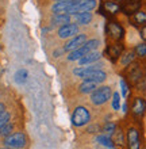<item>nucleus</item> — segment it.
Returning <instances> with one entry per match:
<instances>
[{"label":"nucleus","mask_w":146,"mask_h":149,"mask_svg":"<svg viewBox=\"0 0 146 149\" xmlns=\"http://www.w3.org/2000/svg\"><path fill=\"white\" fill-rule=\"evenodd\" d=\"M99 46V41L98 39H91L88 42H84L80 47H77L76 50H72L71 54L68 56V60L69 61H76V60H80L83 56H85L89 52H93L96 47Z\"/></svg>","instance_id":"nucleus-1"},{"label":"nucleus","mask_w":146,"mask_h":149,"mask_svg":"<svg viewBox=\"0 0 146 149\" xmlns=\"http://www.w3.org/2000/svg\"><path fill=\"white\" fill-rule=\"evenodd\" d=\"M27 144V137L22 132L8 134L7 137H4V145L11 149H20Z\"/></svg>","instance_id":"nucleus-2"},{"label":"nucleus","mask_w":146,"mask_h":149,"mask_svg":"<svg viewBox=\"0 0 146 149\" xmlns=\"http://www.w3.org/2000/svg\"><path fill=\"white\" fill-rule=\"evenodd\" d=\"M111 88L110 87H100V88H96L95 91H92V95H91V102L93 104H103V103H106L108 99L111 98Z\"/></svg>","instance_id":"nucleus-3"},{"label":"nucleus","mask_w":146,"mask_h":149,"mask_svg":"<svg viewBox=\"0 0 146 149\" xmlns=\"http://www.w3.org/2000/svg\"><path fill=\"white\" fill-rule=\"evenodd\" d=\"M91 119V115H89V111L85 109V107H77L75 111H73V115H72V123L77 127L80 126L87 125Z\"/></svg>","instance_id":"nucleus-4"},{"label":"nucleus","mask_w":146,"mask_h":149,"mask_svg":"<svg viewBox=\"0 0 146 149\" xmlns=\"http://www.w3.org/2000/svg\"><path fill=\"white\" fill-rule=\"evenodd\" d=\"M96 7V1L95 0H80L73 6V7L69 10L68 14H80V12H88L93 10Z\"/></svg>","instance_id":"nucleus-5"},{"label":"nucleus","mask_w":146,"mask_h":149,"mask_svg":"<svg viewBox=\"0 0 146 149\" xmlns=\"http://www.w3.org/2000/svg\"><path fill=\"white\" fill-rule=\"evenodd\" d=\"M79 0H61V1H57V3L51 7V11L54 14H68L69 10H71Z\"/></svg>","instance_id":"nucleus-6"},{"label":"nucleus","mask_w":146,"mask_h":149,"mask_svg":"<svg viewBox=\"0 0 146 149\" xmlns=\"http://www.w3.org/2000/svg\"><path fill=\"white\" fill-rule=\"evenodd\" d=\"M127 146H129V149H139V146H141L139 133L135 127H130L127 130Z\"/></svg>","instance_id":"nucleus-7"},{"label":"nucleus","mask_w":146,"mask_h":149,"mask_svg":"<svg viewBox=\"0 0 146 149\" xmlns=\"http://www.w3.org/2000/svg\"><path fill=\"white\" fill-rule=\"evenodd\" d=\"M77 33H79V27L75 23H66L58 29L60 38H69V37H73Z\"/></svg>","instance_id":"nucleus-8"},{"label":"nucleus","mask_w":146,"mask_h":149,"mask_svg":"<svg viewBox=\"0 0 146 149\" xmlns=\"http://www.w3.org/2000/svg\"><path fill=\"white\" fill-rule=\"evenodd\" d=\"M107 33L110 34V37L115 41H119V39L123 38V29L119 26L118 23H115V22H110V23L107 24Z\"/></svg>","instance_id":"nucleus-9"},{"label":"nucleus","mask_w":146,"mask_h":149,"mask_svg":"<svg viewBox=\"0 0 146 149\" xmlns=\"http://www.w3.org/2000/svg\"><path fill=\"white\" fill-rule=\"evenodd\" d=\"M131 111L135 117H142L146 111V102L142 98H135L131 104Z\"/></svg>","instance_id":"nucleus-10"},{"label":"nucleus","mask_w":146,"mask_h":149,"mask_svg":"<svg viewBox=\"0 0 146 149\" xmlns=\"http://www.w3.org/2000/svg\"><path fill=\"white\" fill-rule=\"evenodd\" d=\"M84 42H85V36H84V34H79V36L73 37V38H72L71 41H69V42L64 46V50H65V52L76 50V49L81 46Z\"/></svg>","instance_id":"nucleus-11"},{"label":"nucleus","mask_w":146,"mask_h":149,"mask_svg":"<svg viewBox=\"0 0 146 149\" xmlns=\"http://www.w3.org/2000/svg\"><path fill=\"white\" fill-rule=\"evenodd\" d=\"M99 58H100V53H98V52H89V53H87V54L83 56L79 60V63H80V65H88V64L96 63Z\"/></svg>","instance_id":"nucleus-12"},{"label":"nucleus","mask_w":146,"mask_h":149,"mask_svg":"<svg viewBox=\"0 0 146 149\" xmlns=\"http://www.w3.org/2000/svg\"><path fill=\"white\" fill-rule=\"evenodd\" d=\"M139 7H141V1H138V0H129L125 6H123V11H125V14H129V15H133V14H135V12L139 10Z\"/></svg>","instance_id":"nucleus-13"},{"label":"nucleus","mask_w":146,"mask_h":149,"mask_svg":"<svg viewBox=\"0 0 146 149\" xmlns=\"http://www.w3.org/2000/svg\"><path fill=\"white\" fill-rule=\"evenodd\" d=\"M142 76H143V73H142V71H141L139 65H131L130 71H129V79H130L131 81L137 84V83L142 79Z\"/></svg>","instance_id":"nucleus-14"},{"label":"nucleus","mask_w":146,"mask_h":149,"mask_svg":"<svg viewBox=\"0 0 146 149\" xmlns=\"http://www.w3.org/2000/svg\"><path fill=\"white\" fill-rule=\"evenodd\" d=\"M100 67L102 65H91V67H81V68H76L75 71H73V73L76 74V76H79V77H87V74L89 73V72L92 71H96V69H100Z\"/></svg>","instance_id":"nucleus-15"},{"label":"nucleus","mask_w":146,"mask_h":149,"mask_svg":"<svg viewBox=\"0 0 146 149\" xmlns=\"http://www.w3.org/2000/svg\"><path fill=\"white\" fill-rule=\"evenodd\" d=\"M106 77H107V74L104 73V72L100 71V69H96V71L89 72V73L87 74V77H85V79L92 80V81H95V83H102V81H104V80H106Z\"/></svg>","instance_id":"nucleus-16"},{"label":"nucleus","mask_w":146,"mask_h":149,"mask_svg":"<svg viewBox=\"0 0 146 149\" xmlns=\"http://www.w3.org/2000/svg\"><path fill=\"white\" fill-rule=\"evenodd\" d=\"M79 90L83 94H89V92L96 90V83L92 80H88V79H84V81L79 86Z\"/></svg>","instance_id":"nucleus-17"},{"label":"nucleus","mask_w":146,"mask_h":149,"mask_svg":"<svg viewBox=\"0 0 146 149\" xmlns=\"http://www.w3.org/2000/svg\"><path fill=\"white\" fill-rule=\"evenodd\" d=\"M123 52V46L120 43H114V45H110L107 47V54L110 56L111 58H118L119 56L122 54Z\"/></svg>","instance_id":"nucleus-18"},{"label":"nucleus","mask_w":146,"mask_h":149,"mask_svg":"<svg viewBox=\"0 0 146 149\" xmlns=\"http://www.w3.org/2000/svg\"><path fill=\"white\" fill-rule=\"evenodd\" d=\"M131 22L137 26H143L146 24V12L143 11H137L131 16Z\"/></svg>","instance_id":"nucleus-19"},{"label":"nucleus","mask_w":146,"mask_h":149,"mask_svg":"<svg viewBox=\"0 0 146 149\" xmlns=\"http://www.w3.org/2000/svg\"><path fill=\"white\" fill-rule=\"evenodd\" d=\"M51 22H53V24L64 26V24H66L71 22V16H69V14H55Z\"/></svg>","instance_id":"nucleus-20"},{"label":"nucleus","mask_w":146,"mask_h":149,"mask_svg":"<svg viewBox=\"0 0 146 149\" xmlns=\"http://www.w3.org/2000/svg\"><path fill=\"white\" fill-rule=\"evenodd\" d=\"M76 22L79 24H88L92 20V15L89 12H80V14H75Z\"/></svg>","instance_id":"nucleus-21"},{"label":"nucleus","mask_w":146,"mask_h":149,"mask_svg":"<svg viewBox=\"0 0 146 149\" xmlns=\"http://www.w3.org/2000/svg\"><path fill=\"white\" fill-rule=\"evenodd\" d=\"M96 142H99V144L103 146H108V148H112V145H114L112 140H111L110 136H107V134L98 136V137H96Z\"/></svg>","instance_id":"nucleus-22"},{"label":"nucleus","mask_w":146,"mask_h":149,"mask_svg":"<svg viewBox=\"0 0 146 149\" xmlns=\"http://www.w3.org/2000/svg\"><path fill=\"white\" fill-rule=\"evenodd\" d=\"M104 10H106V12H108V14H116V12L120 10V7H119L118 3H115V1H106V3H104Z\"/></svg>","instance_id":"nucleus-23"},{"label":"nucleus","mask_w":146,"mask_h":149,"mask_svg":"<svg viewBox=\"0 0 146 149\" xmlns=\"http://www.w3.org/2000/svg\"><path fill=\"white\" fill-rule=\"evenodd\" d=\"M27 71L26 69H19V71L15 73V81L16 83H19V84H23L26 80H27Z\"/></svg>","instance_id":"nucleus-24"},{"label":"nucleus","mask_w":146,"mask_h":149,"mask_svg":"<svg viewBox=\"0 0 146 149\" xmlns=\"http://www.w3.org/2000/svg\"><path fill=\"white\" fill-rule=\"evenodd\" d=\"M12 130H14V125H12L11 122L6 123V125L0 129V137H7L8 134L12 133Z\"/></svg>","instance_id":"nucleus-25"},{"label":"nucleus","mask_w":146,"mask_h":149,"mask_svg":"<svg viewBox=\"0 0 146 149\" xmlns=\"http://www.w3.org/2000/svg\"><path fill=\"white\" fill-rule=\"evenodd\" d=\"M115 130H116V125H115L114 122H107V123H104V126H103V132H104L107 136L114 134Z\"/></svg>","instance_id":"nucleus-26"},{"label":"nucleus","mask_w":146,"mask_h":149,"mask_svg":"<svg viewBox=\"0 0 146 149\" xmlns=\"http://www.w3.org/2000/svg\"><path fill=\"white\" fill-rule=\"evenodd\" d=\"M10 119H11V114L8 113V111H6V110L1 111V113H0V129H1L6 123H8Z\"/></svg>","instance_id":"nucleus-27"},{"label":"nucleus","mask_w":146,"mask_h":149,"mask_svg":"<svg viewBox=\"0 0 146 149\" xmlns=\"http://www.w3.org/2000/svg\"><path fill=\"white\" fill-rule=\"evenodd\" d=\"M134 57H135V52H127L126 54L122 57V64L123 65H129L134 60Z\"/></svg>","instance_id":"nucleus-28"},{"label":"nucleus","mask_w":146,"mask_h":149,"mask_svg":"<svg viewBox=\"0 0 146 149\" xmlns=\"http://www.w3.org/2000/svg\"><path fill=\"white\" fill-rule=\"evenodd\" d=\"M135 54L139 56V57H143L146 56V43H139L135 47Z\"/></svg>","instance_id":"nucleus-29"},{"label":"nucleus","mask_w":146,"mask_h":149,"mask_svg":"<svg viewBox=\"0 0 146 149\" xmlns=\"http://www.w3.org/2000/svg\"><path fill=\"white\" fill-rule=\"evenodd\" d=\"M119 106H120V98H119L118 92H115L112 95V107H114L115 110H119Z\"/></svg>","instance_id":"nucleus-30"},{"label":"nucleus","mask_w":146,"mask_h":149,"mask_svg":"<svg viewBox=\"0 0 146 149\" xmlns=\"http://www.w3.org/2000/svg\"><path fill=\"white\" fill-rule=\"evenodd\" d=\"M115 134V142L119 144V145H123V136L120 132H114Z\"/></svg>","instance_id":"nucleus-31"},{"label":"nucleus","mask_w":146,"mask_h":149,"mask_svg":"<svg viewBox=\"0 0 146 149\" xmlns=\"http://www.w3.org/2000/svg\"><path fill=\"white\" fill-rule=\"evenodd\" d=\"M120 86H122L123 96H127V94H129V87H127L126 81H125V80H120Z\"/></svg>","instance_id":"nucleus-32"},{"label":"nucleus","mask_w":146,"mask_h":149,"mask_svg":"<svg viewBox=\"0 0 146 149\" xmlns=\"http://www.w3.org/2000/svg\"><path fill=\"white\" fill-rule=\"evenodd\" d=\"M141 36H142V38L146 41V27H143L142 30H141Z\"/></svg>","instance_id":"nucleus-33"},{"label":"nucleus","mask_w":146,"mask_h":149,"mask_svg":"<svg viewBox=\"0 0 146 149\" xmlns=\"http://www.w3.org/2000/svg\"><path fill=\"white\" fill-rule=\"evenodd\" d=\"M6 110V107H4V104L3 103H0V113H1V111H4Z\"/></svg>","instance_id":"nucleus-34"},{"label":"nucleus","mask_w":146,"mask_h":149,"mask_svg":"<svg viewBox=\"0 0 146 149\" xmlns=\"http://www.w3.org/2000/svg\"><path fill=\"white\" fill-rule=\"evenodd\" d=\"M123 111H125V113L127 111V104H125V106H123Z\"/></svg>","instance_id":"nucleus-35"},{"label":"nucleus","mask_w":146,"mask_h":149,"mask_svg":"<svg viewBox=\"0 0 146 149\" xmlns=\"http://www.w3.org/2000/svg\"><path fill=\"white\" fill-rule=\"evenodd\" d=\"M0 149H11V148H8V146H6V148H0Z\"/></svg>","instance_id":"nucleus-36"},{"label":"nucleus","mask_w":146,"mask_h":149,"mask_svg":"<svg viewBox=\"0 0 146 149\" xmlns=\"http://www.w3.org/2000/svg\"><path fill=\"white\" fill-rule=\"evenodd\" d=\"M102 149H112V148H108V146H106V148H102Z\"/></svg>","instance_id":"nucleus-37"},{"label":"nucleus","mask_w":146,"mask_h":149,"mask_svg":"<svg viewBox=\"0 0 146 149\" xmlns=\"http://www.w3.org/2000/svg\"><path fill=\"white\" fill-rule=\"evenodd\" d=\"M115 1H120V0H115Z\"/></svg>","instance_id":"nucleus-38"},{"label":"nucleus","mask_w":146,"mask_h":149,"mask_svg":"<svg viewBox=\"0 0 146 149\" xmlns=\"http://www.w3.org/2000/svg\"><path fill=\"white\" fill-rule=\"evenodd\" d=\"M57 1H61V0H57Z\"/></svg>","instance_id":"nucleus-39"}]
</instances>
